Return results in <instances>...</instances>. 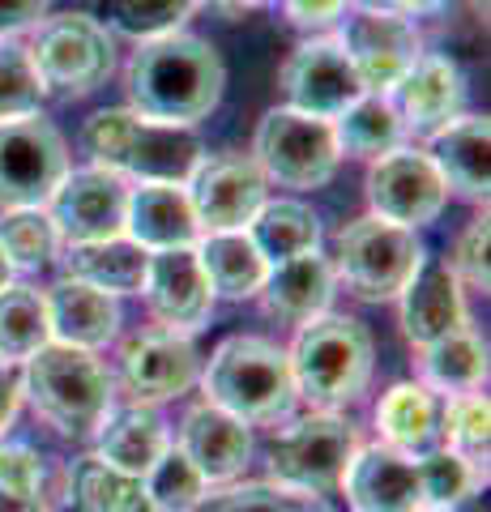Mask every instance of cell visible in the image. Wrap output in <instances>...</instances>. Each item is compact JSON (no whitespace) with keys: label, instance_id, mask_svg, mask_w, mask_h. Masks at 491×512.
I'll return each instance as SVG.
<instances>
[{"label":"cell","instance_id":"6da1fadb","mask_svg":"<svg viewBox=\"0 0 491 512\" xmlns=\"http://www.w3.org/2000/svg\"><path fill=\"white\" fill-rule=\"evenodd\" d=\"M227 69L214 43L197 35H163L150 43H137V52L124 64V90L137 116L158 124L193 128L223 103Z\"/></svg>","mask_w":491,"mask_h":512},{"label":"cell","instance_id":"7a4b0ae2","mask_svg":"<svg viewBox=\"0 0 491 512\" xmlns=\"http://www.w3.org/2000/svg\"><path fill=\"white\" fill-rule=\"evenodd\" d=\"M82 150L94 158V167L129 175L137 184H188L205 158L193 128L146 120L133 107L94 111L82 124Z\"/></svg>","mask_w":491,"mask_h":512},{"label":"cell","instance_id":"3957f363","mask_svg":"<svg viewBox=\"0 0 491 512\" xmlns=\"http://www.w3.org/2000/svg\"><path fill=\"white\" fill-rule=\"evenodd\" d=\"M22 397L60 436L90 440L116 406V376L94 350L47 342L22 363Z\"/></svg>","mask_w":491,"mask_h":512},{"label":"cell","instance_id":"277c9868","mask_svg":"<svg viewBox=\"0 0 491 512\" xmlns=\"http://www.w3.org/2000/svg\"><path fill=\"white\" fill-rule=\"evenodd\" d=\"M295 393L312 410H346L368 393L376 350L372 333L355 316H316L299 325V338L287 350Z\"/></svg>","mask_w":491,"mask_h":512},{"label":"cell","instance_id":"5b68a950","mask_svg":"<svg viewBox=\"0 0 491 512\" xmlns=\"http://www.w3.org/2000/svg\"><path fill=\"white\" fill-rule=\"evenodd\" d=\"M201 389L205 402L235 414L240 423H282L299 402L287 350L252 333L227 338L214 350L201 372Z\"/></svg>","mask_w":491,"mask_h":512},{"label":"cell","instance_id":"8992f818","mask_svg":"<svg viewBox=\"0 0 491 512\" xmlns=\"http://www.w3.org/2000/svg\"><path fill=\"white\" fill-rule=\"evenodd\" d=\"M26 47L43 90L60 94V99H86L116 73V39L94 13L43 18Z\"/></svg>","mask_w":491,"mask_h":512},{"label":"cell","instance_id":"52a82bcc","mask_svg":"<svg viewBox=\"0 0 491 512\" xmlns=\"http://www.w3.org/2000/svg\"><path fill=\"white\" fill-rule=\"evenodd\" d=\"M359 453V427L342 410H308L287 431L269 440V474L274 483L304 491V495H329L342 487V474Z\"/></svg>","mask_w":491,"mask_h":512},{"label":"cell","instance_id":"ba28073f","mask_svg":"<svg viewBox=\"0 0 491 512\" xmlns=\"http://www.w3.org/2000/svg\"><path fill=\"white\" fill-rule=\"evenodd\" d=\"M423 261V244L410 227L363 214L338 231V261L334 274L351 286L359 299H398L402 286Z\"/></svg>","mask_w":491,"mask_h":512},{"label":"cell","instance_id":"9c48e42d","mask_svg":"<svg viewBox=\"0 0 491 512\" xmlns=\"http://www.w3.org/2000/svg\"><path fill=\"white\" fill-rule=\"evenodd\" d=\"M252 158L265 171V180H278L282 188H321L334 180L342 163L334 124L321 116H304L295 107L265 111L252 137Z\"/></svg>","mask_w":491,"mask_h":512},{"label":"cell","instance_id":"30bf717a","mask_svg":"<svg viewBox=\"0 0 491 512\" xmlns=\"http://www.w3.org/2000/svg\"><path fill=\"white\" fill-rule=\"evenodd\" d=\"M69 175V146L43 116L0 120V214L43 210Z\"/></svg>","mask_w":491,"mask_h":512},{"label":"cell","instance_id":"8fae6325","mask_svg":"<svg viewBox=\"0 0 491 512\" xmlns=\"http://www.w3.org/2000/svg\"><path fill=\"white\" fill-rule=\"evenodd\" d=\"M338 43L351 56L359 82L368 94H389V86L419 60L423 39L415 18L389 9V5H359L351 13H342Z\"/></svg>","mask_w":491,"mask_h":512},{"label":"cell","instance_id":"7c38bea8","mask_svg":"<svg viewBox=\"0 0 491 512\" xmlns=\"http://www.w3.org/2000/svg\"><path fill=\"white\" fill-rule=\"evenodd\" d=\"M368 205L376 218L398 222V227H427L449 205V188L427 150L398 146L372 158L368 167Z\"/></svg>","mask_w":491,"mask_h":512},{"label":"cell","instance_id":"4fadbf2b","mask_svg":"<svg viewBox=\"0 0 491 512\" xmlns=\"http://www.w3.org/2000/svg\"><path fill=\"white\" fill-rule=\"evenodd\" d=\"M265 171L257 167L252 154H205L197 171L188 175V201H193V214L201 222V235L210 231H244L257 210L269 201L265 197Z\"/></svg>","mask_w":491,"mask_h":512},{"label":"cell","instance_id":"5bb4252c","mask_svg":"<svg viewBox=\"0 0 491 512\" xmlns=\"http://www.w3.org/2000/svg\"><path fill=\"white\" fill-rule=\"evenodd\" d=\"M278 86H282L287 107L304 111V116H321V120H338L363 94V82H359L351 56L329 35L299 43L287 56V64H282Z\"/></svg>","mask_w":491,"mask_h":512},{"label":"cell","instance_id":"9a60e30c","mask_svg":"<svg viewBox=\"0 0 491 512\" xmlns=\"http://www.w3.org/2000/svg\"><path fill=\"white\" fill-rule=\"evenodd\" d=\"M56 222L60 244H94V239L124 235V214H129V184L124 175L107 167H82L60 180L52 201L43 205Z\"/></svg>","mask_w":491,"mask_h":512},{"label":"cell","instance_id":"2e32d148","mask_svg":"<svg viewBox=\"0 0 491 512\" xmlns=\"http://www.w3.org/2000/svg\"><path fill=\"white\" fill-rule=\"evenodd\" d=\"M120 380L133 393V402H176L201 380V355L188 342V333L141 329L120 346Z\"/></svg>","mask_w":491,"mask_h":512},{"label":"cell","instance_id":"e0dca14e","mask_svg":"<svg viewBox=\"0 0 491 512\" xmlns=\"http://www.w3.org/2000/svg\"><path fill=\"white\" fill-rule=\"evenodd\" d=\"M141 295H146V308L158 320V329H171V333H197L214 312V295L201 274L197 248L150 252Z\"/></svg>","mask_w":491,"mask_h":512},{"label":"cell","instance_id":"ac0fdd59","mask_svg":"<svg viewBox=\"0 0 491 512\" xmlns=\"http://www.w3.org/2000/svg\"><path fill=\"white\" fill-rule=\"evenodd\" d=\"M385 99L398 111V120L406 133L432 137L440 133L449 120L462 116L466 103V77L449 56L436 52H419V60L389 86Z\"/></svg>","mask_w":491,"mask_h":512},{"label":"cell","instance_id":"d6986e66","mask_svg":"<svg viewBox=\"0 0 491 512\" xmlns=\"http://www.w3.org/2000/svg\"><path fill=\"white\" fill-rule=\"evenodd\" d=\"M342 491L355 512H423L419 457H406L389 444H359L342 474Z\"/></svg>","mask_w":491,"mask_h":512},{"label":"cell","instance_id":"ffe728a7","mask_svg":"<svg viewBox=\"0 0 491 512\" xmlns=\"http://www.w3.org/2000/svg\"><path fill=\"white\" fill-rule=\"evenodd\" d=\"M176 448H180L188 461H193L197 474L210 487H227L248 466V457H252V431H248V423H240L227 410H218L214 402H201V406H193L180 419Z\"/></svg>","mask_w":491,"mask_h":512},{"label":"cell","instance_id":"44dd1931","mask_svg":"<svg viewBox=\"0 0 491 512\" xmlns=\"http://www.w3.org/2000/svg\"><path fill=\"white\" fill-rule=\"evenodd\" d=\"M402 333L410 346H432L440 338H449L453 329L466 325V295L462 282L453 278V269L436 256H423L419 269L402 286Z\"/></svg>","mask_w":491,"mask_h":512},{"label":"cell","instance_id":"7402d4cb","mask_svg":"<svg viewBox=\"0 0 491 512\" xmlns=\"http://www.w3.org/2000/svg\"><path fill=\"white\" fill-rule=\"evenodd\" d=\"M334 286H338V274H334V261L312 248L304 256H291V261H278L269 265V274L261 282V308L265 316L282 320V325H308V320L325 316L329 303H334Z\"/></svg>","mask_w":491,"mask_h":512},{"label":"cell","instance_id":"603a6c76","mask_svg":"<svg viewBox=\"0 0 491 512\" xmlns=\"http://www.w3.org/2000/svg\"><path fill=\"white\" fill-rule=\"evenodd\" d=\"M47 303V325H52V342L82 346V350H103L120 338V303L116 295L99 291L90 282L60 278L43 291Z\"/></svg>","mask_w":491,"mask_h":512},{"label":"cell","instance_id":"cb8c5ba5","mask_svg":"<svg viewBox=\"0 0 491 512\" xmlns=\"http://www.w3.org/2000/svg\"><path fill=\"white\" fill-rule=\"evenodd\" d=\"M124 235L146 252L197 248L201 222L193 214V201H188L184 184H129Z\"/></svg>","mask_w":491,"mask_h":512},{"label":"cell","instance_id":"d4e9b609","mask_svg":"<svg viewBox=\"0 0 491 512\" xmlns=\"http://www.w3.org/2000/svg\"><path fill=\"white\" fill-rule=\"evenodd\" d=\"M167 423L158 406H146V402H129V406H112L107 419L94 431V457L116 466L124 474L141 478L158 457L167 453Z\"/></svg>","mask_w":491,"mask_h":512},{"label":"cell","instance_id":"484cf974","mask_svg":"<svg viewBox=\"0 0 491 512\" xmlns=\"http://www.w3.org/2000/svg\"><path fill=\"white\" fill-rule=\"evenodd\" d=\"M432 141V163L440 171L449 192L470 201H483L491 188V133H487V116H457L449 120L440 133L427 137Z\"/></svg>","mask_w":491,"mask_h":512},{"label":"cell","instance_id":"4316f807","mask_svg":"<svg viewBox=\"0 0 491 512\" xmlns=\"http://www.w3.org/2000/svg\"><path fill=\"white\" fill-rule=\"evenodd\" d=\"M440 410H445V397L432 393L423 380L393 384L376 406L380 440L406 457H427L440 448Z\"/></svg>","mask_w":491,"mask_h":512},{"label":"cell","instance_id":"83f0119b","mask_svg":"<svg viewBox=\"0 0 491 512\" xmlns=\"http://www.w3.org/2000/svg\"><path fill=\"white\" fill-rule=\"evenodd\" d=\"M150 252L129 235L94 239V244H65V278L90 282L107 295H141Z\"/></svg>","mask_w":491,"mask_h":512},{"label":"cell","instance_id":"f1b7e54d","mask_svg":"<svg viewBox=\"0 0 491 512\" xmlns=\"http://www.w3.org/2000/svg\"><path fill=\"white\" fill-rule=\"evenodd\" d=\"M197 261L214 299H252L269 274L248 231H210L197 239Z\"/></svg>","mask_w":491,"mask_h":512},{"label":"cell","instance_id":"f546056e","mask_svg":"<svg viewBox=\"0 0 491 512\" xmlns=\"http://www.w3.org/2000/svg\"><path fill=\"white\" fill-rule=\"evenodd\" d=\"M419 376L432 393L457 397V393H479L487 384V346L470 325L453 329L449 338L423 346Z\"/></svg>","mask_w":491,"mask_h":512},{"label":"cell","instance_id":"4dcf8cb0","mask_svg":"<svg viewBox=\"0 0 491 512\" xmlns=\"http://www.w3.org/2000/svg\"><path fill=\"white\" fill-rule=\"evenodd\" d=\"M65 504L69 512H158L141 478L107 466L99 457H82L69 466Z\"/></svg>","mask_w":491,"mask_h":512},{"label":"cell","instance_id":"1f68e13d","mask_svg":"<svg viewBox=\"0 0 491 512\" xmlns=\"http://www.w3.org/2000/svg\"><path fill=\"white\" fill-rule=\"evenodd\" d=\"M244 231L265 256V265H278V261H291V256L321 248V218L304 201H265Z\"/></svg>","mask_w":491,"mask_h":512},{"label":"cell","instance_id":"d6a6232c","mask_svg":"<svg viewBox=\"0 0 491 512\" xmlns=\"http://www.w3.org/2000/svg\"><path fill=\"white\" fill-rule=\"evenodd\" d=\"M329 124H334L338 150L351 154V158H368V163L380 154H389V150H398L402 137H406L393 103L385 99V94H368V90H363L359 99Z\"/></svg>","mask_w":491,"mask_h":512},{"label":"cell","instance_id":"836d02e7","mask_svg":"<svg viewBox=\"0 0 491 512\" xmlns=\"http://www.w3.org/2000/svg\"><path fill=\"white\" fill-rule=\"evenodd\" d=\"M47 342H52V325H47L43 291L18 282L5 286L0 291V363L18 367Z\"/></svg>","mask_w":491,"mask_h":512},{"label":"cell","instance_id":"e575fe53","mask_svg":"<svg viewBox=\"0 0 491 512\" xmlns=\"http://www.w3.org/2000/svg\"><path fill=\"white\" fill-rule=\"evenodd\" d=\"M197 5L201 0H99L94 18L124 39L150 43V39L184 30V22L197 13Z\"/></svg>","mask_w":491,"mask_h":512},{"label":"cell","instance_id":"d590c367","mask_svg":"<svg viewBox=\"0 0 491 512\" xmlns=\"http://www.w3.org/2000/svg\"><path fill=\"white\" fill-rule=\"evenodd\" d=\"M0 248L13 261V269H43L60 256V235L47 210H5L0 214Z\"/></svg>","mask_w":491,"mask_h":512},{"label":"cell","instance_id":"8d00e7d4","mask_svg":"<svg viewBox=\"0 0 491 512\" xmlns=\"http://www.w3.org/2000/svg\"><path fill=\"white\" fill-rule=\"evenodd\" d=\"M47 90L22 35H0V120L39 116Z\"/></svg>","mask_w":491,"mask_h":512},{"label":"cell","instance_id":"74e56055","mask_svg":"<svg viewBox=\"0 0 491 512\" xmlns=\"http://www.w3.org/2000/svg\"><path fill=\"white\" fill-rule=\"evenodd\" d=\"M487 397L483 393H457L445 397L440 410V448H449L462 461L487 478Z\"/></svg>","mask_w":491,"mask_h":512},{"label":"cell","instance_id":"f35d334b","mask_svg":"<svg viewBox=\"0 0 491 512\" xmlns=\"http://www.w3.org/2000/svg\"><path fill=\"white\" fill-rule=\"evenodd\" d=\"M141 487H146V495L154 500L158 512H197L205 491H210V483L197 474V466L176 444H167V453L141 474Z\"/></svg>","mask_w":491,"mask_h":512},{"label":"cell","instance_id":"ab89813d","mask_svg":"<svg viewBox=\"0 0 491 512\" xmlns=\"http://www.w3.org/2000/svg\"><path fill=\"white\" fill-rule=\"evenodd\" d=\"M197 512H316V500L282 483H227V491L205 495Z\"/></svg>","mask_w":491,"mask_h":512},{"label":"cell","instance_id":"60d3db41","mask_svg":"<svg viewBox=\"0 0 491 512\" xmlns=\"http://www.w3.org/2000/svg\"><path fill=\"white\" fill-rule=\"evenodd\" d=\"M419 478H423V500H427V508L470 500V495H479V483H487V478L474 470L470 461L449 453V448H432L427 457H419Z\"/></svg>","mask_w":491,"mask_h":512},{"label":"cell","instance_id":"b9f144b4","mask_svg":"<svg viewBox=\"0 0 491 512\" xmlns=\"http://www.w3.org/2000/svg\"><path fill=\"white\" fill-rule=\"evenodd\" d=\"M453 278L462 286H474V291H487V214L470 218V227L457 235V244L449 252Z\"/></svg>","mask_w":491,"mask_h":512},{"label":"cell","instance_id":"7bdbcfd3","mask_svg":"<svg viewBox=\"0 0 491 512\" xmlns=\"http://www.w3.org/2000/svg\"><path fill=\"white\" fill-rule=\"evenodd\" d=\"M0 487L43 491V457L22 440H0Z\"/></svg>","mask_w":491,"mask_h":512},{"label":"cell","instance_id":"ee69618b","mask_svg":"<svg viewBox=\"0 0 491 512\" xmlns=\"http://www.w3.org/2000/svg\"><path fill=\"white\" fill-rule=\"evenodd\" d=\"M278 5L287 13V22L299 30H325L346 13V0H278Z\"/></svg>","mask_w":491,"mask_h":512},{"label":"cell","instance_id":"f6af8a7d","mask_svg":"<svg viewBox=\"0 0 491 512\" xmlns=\"http://www.w3.org/2000/svg\"><path fill=\"white\" fill-rule=\"evenodd\" d=\"M52 0H0V35H18L26 26H39L47 18Z\"/></svg>","mask_w":491,"mask_h":512},{"label":"cell","instance_id":"bcb514c9","mask_svg":"<svg viewBox=\"0 0 491 512\" xmlns=\"http://www.w3.org/2000/svg\"><path fill=\"white\" fill-rule=\"evenodd\" d=\"M18 406H22V372L0 363V436H5V427L13 423Z\"/></svg>","mask_w":491,"mask_h":512},{"label":"cell","instance_id":"7dc6e473","mask_svg":"<svg viewBox=\"0 0 491 512\" xmlns=\"http://www.w3.org/2000/svg\"><path fill=\"white\" fill-rule=\"evenodd\" d=\"M0 512H52L39 491H9L0 487Z\"/></svg>","mask_w":491,"mask_h":512},{"label":"cell","instance_id":"c3c4849f","mask_svg":"<svg viewBox=\"0 0 491 512\" xmlns=\"http://www.w3.org/2000/svg\"><path fill=\"white\" fill-rule=\"evenodd\" d=\"M385 5L406 13V18H436V13H445L453 0H385Z\"/></svg>","mask_w":491,"mask_h":512},{"label":"cell","instance_id":"681fc988","mask_svg":"<svg viewBox=\"0 0 491 512\" xmlns=\"http://www.w3.org/2000/svg\"><path fill=\"white\" fill-rule=\"evenodd\" d=\"M201 5H210L214 13H223V18H240V13L265 5V0H201Z\"/></svg>","mask_w":491,"mask_h":512},{"label":"cell","instance_id":"f907efd6","mask_svg":"<svg viewBox=\"0 0 491 512\" xmlns=\"http://www.w3.org/2000/svg\"><path fill=\"white\" fill-rule=\"evenodd\" d=\"M423 512H487V504L479 495H470V500H457V504H440V508H423Z\"/></svg>","mask_w":491,"mask_h":512},{"label":"cell","instance_id":"816d5d0a","mask_svg":"<svg viewBox=\"0 0 491 512\" xmlns=\"http://www.w3.org/2000/svg\"><path fill=\"white\" fill-rule=\"evenodd\" d=\"M13 274H18V269H13V261L5 256V248H0V291H5V286H13Z\"/></svg>","mask_w":491,"mask_h":512},{"label":"cell","instance_id":"f5cc1de1","mask_svg":"<svg viewBox=\"0 0 491 512\" xmlns=\"http://www.w3.org/2000/svg\"><path fill=\"white\" fill-rule=\"evenodd\" d=\"M359 5H385V0H359Z\"/></svg>","mask_w":491,"mask_h":512}]
</instances>
